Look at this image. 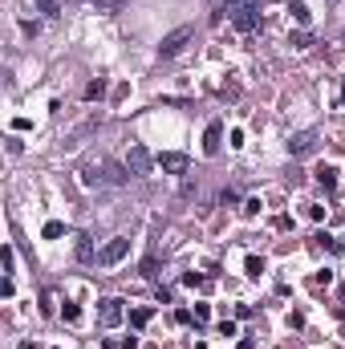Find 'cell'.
Returning <instances> with one entry per match:
<instances>
[{
    "mask_svg": "<svg viewBox=\"0 0 345 349\" xmlns=\"http://www.w3.org/2000/svg\"><path fill=\"white\" fill-rule=\"evenodd\" d=\"M126 252H130V239H122V235H118V239H110V244L98 252V264H106V268H110V264H118Z\"/></svg>",
    "mask_w": 345,
    "mask_h": 349,
    "instance_id": "cell-4",
    "label": "cell"
},
{
    "mask_svg": "<svg viewBox=\"0 0 345 349\" xmlns=\"http://www.w3.org/2000/svg\"><path fill=\"white\" fill-rule=\"evenodd\" d=\"M41 313H45V317H53V296H49V292L41 296Z\"/></svg>",
    "mask_w": 345,
    "mask_h": 349,
    "instance_id": "cell-20",
    "label": "cell"
},
{
    "mask_svg": "<svg viewBox=\"0 0 345 349\" xmlns=\"http://www.w3.org/2000/svg\"><path fill=\"white\" fill-rule=\"evenodd\" d=\"M260 207H264V203H260V199H248V203H244V215H248V220H252V215H260Z\"/></svg>",
    "mask_w": 345,
    "mask_h": 349,
    "instance_id": "cell-15",
    "label": "cell"
},
{
    "mask_svg": "<svg viewBox=\"0 0 345 349\" xmlns=\"http://www.w3.org/2000/svg\"><path fill=\"white\" fill-rule=\"evenodd\" d=\"M98 304H102V309H98V321H102L106 329L122 321V300H114V296H110V300H98Z\"/></svg>",
    "mask_w": 345,
    "mask_h": 349,
    "instance_id": "cell-5",
    "label": "cell"
},
{
    "mask_svg": "<svg viewBox=\"0 0 345 349\" xmlns=\"http://www.w3.org/2000/svg\"><path fill=\"white\" fill-rule=\"evenodd\" d=\"M341 102H345V85H341Z\"/></svg>",
    "mask_w": 345,
    "mask_h": 349,
    "instance_id": "cell-22",
    "label": "cell"
},
{
    "mask_svg": "<svg viewBox=\"0 0 345 349\" xmlns=\"http://www.w3.org/2000/svg\"><path fill=\"white\" fill-rule=\"evenodd\" d=\"M45 239H57V235H65V224H57V220H53V224H45Z\"/></svg>",
    "mask_w": 345,
    "mask_h": 349,
    "instance_id": "cell-13",
    "label": "cell"
},
{
    "mask_svg": "<svg viewBox=\"0 0 345 349\" xmlns=\"http://www.w3.org/2000/svg\"><path fill=\"white\" fill-rule=\"evenodd\" d=\"M37 8H41V12H49V16H53V12H57V0H37Z\"/></svg>",
    "mask_w": 345,
    "mask_h": 349,
    "instance_id": "cell-21",
    "label": "cell"
},
{
    "mask_svg": "<svg viewBox=\"0 0 345 349\" xmlns=\"http://www.w3.org/2000/svg\"><path fill=\"white\" fill-rule=\"evenodd\" d=\"M77 256H81V260H94V248H90L85 235H81V244H77Z\"/></svg>",
    "mask_w": 345,
    "mask_h": 349,
    "instance_id": "cell-16",
    "label": "cell"
},
{
    "mask_svg": "<svg viewBox=\"0 0 345 349\" xmlns=\"http://www.w3.org/2000/svg\"><path fill=\"white\" fill-rule=\"evenodd\" d=\"M142 276H146V280H155V276H159V260H155V256L142 264Z\"/></svg>",
    "mask_w": 345,
    "mask_h": 349,
    "instance_id": "cell-14",
    "label": "cell"
},
{
    "mask_svg": "<svg viewBox=\"0 0 345 349\" xmlns=\"http://www.w3.org/2000/svg\"><path fill=\"white\" fill-rule=\"evenodd\" d=\"M220 138H224V126H220V122H211V126H207V134H203V155H220Z\"/></svg>",
    "mask_w": 345,
    "mask_h": 349,
    "instance_id": "cell-6",
    "label": "cell"
},
{
    "mask_svg": "<svg viewBox=\"0 0 345 349\" xmlns=\"http://www.w3.org/2000/svg\"><path fill=\"white\" fill-rule=\"evenodd\" d=\"M317 183H321L325 191H333V187H337V171H333V167H317Z\"/></svg>",
    "mask_w": 345,
    "mask_h": 349,
    "instance_id": "cell-10",
    "label": "cell"
},
{
    "mask_svg": "<svg viewBox=\"0 0 345 349\" xmlns=\"http://www.w3.org/2000/svg\"><path fill=\"white\" fill-rule=\"evenodd\" d=\"M228 4V16L240 33H252L260 25V0H224Z\"/></svg>",
    "mask_w": 345,
    "mask_h": 349,
    "instance_id": "cell-1",
    "label": "cell"
},
{
    "mask_svg": "<svg viewBox=\"0 0 345 349\" xmlns=\"http://www.w3.org/2000/svg\"><path fill=\"white\" fill-rule=\"evenodd\" d=\"M159 163H163V171H171V174H183V171H187V155H163Z\"/></svg>",
    "mask_w": 345,
    "mask_h": 349,
    "instance_id": "cell-8",
    "label": "cell"
},
{
    "mask_svg": "<svg viewBox=\"0 0 345 349\" xmlns=\"http://www.w3.org/2000/svg\"><path fill=\"white\" fill-rule=\"evenodd\" d=\"M292 12H296V20H300V25H309V8H305V4H292Z\"/></svg>",
    "mask_w": 345,
    "mask_h": 349,
    "instance_id": "cell-18",
    "label": "cell"
},
{
    "mask_svg": "<svg viewBox=\"0 0 345 349\" xmlns=\"http://www.w3.org/2000/svg\"><path fill=\"white\" fill-rule=\"evenodd\" d=\"M183 285H187V289H195V285H203V276H199V272H187V276H183Z\"/></svg>",
    "mask_w": 345,
    "mask_h": 349,
    "instance_id": "cell-19",
    "label": "cell"
},
{
    "mask_svg": "<svg viewBox=\"0 0 345 349\" xmlns=\"http://www.w3.org/2000/svg\"><path fill=\"white\" fill-rule=\"evenodd\" d=\"M61 317H65V321H69V325H73V321H77V317H81V309H77V304H65V309H61Z\"/></svg>",
    "mask_w": 345,
    "mask_h": 349,
    "instance_id": "cell-17",
    "label": "cell"
},
{
    "mask_svg": "<svg viewBox=\"0 0 345 349\" xmlns=\"http://www.w3.org/2000/svg\"><path fill=\"white\" fill-rule=\"evenodd\" d=\"M244 268H248V276H260V272H264V260H260V256H248Z\"/></svg>",
    "mask_w": 345,
    "mask_h": 349,
    "instance_id": "cell-12",
    "label": "cell"
},
{
    "mask_svg": "<svg viewBox=\"0 0 345 349\" xmlns=\"http://www.w3.org/2000/svg\"><path fill=\"white\" fill-rule=\"evenodd\" d=\"M313 138H317L313 130H305V134H296V138L288 142V155H309V150H313Z\"/></svg>",
    "mask_w": 345,
    "mask_h": 349,
    "instance_id": "cell-7",
    "label": "cell"
},
{
    "mask_svg": "<svg viewBox=\"0 0 345 349\" xmlns=\"http://www.w3.org/2000/svg\"><path fill=\"white\" fill-rule=\"evenodd\" d=\"M102 94H106V81H102V77L85 85V98H90V102H94V98H102Z\"/></svg>",
    "mask_w": 345,
    "mask_h": 349,
    "instance_id": "cell-11",
    "label": "cell"
},
{
    "mask_svg": "<svg viewBox=\"0 0 345 349\" xmlns=\"http://www.w3.org/2000/svg\"><path fill=\"white\" fill-rule=\"evenodd\" d=\"M195 37V29L191 25H183V29H175V33H167L163 37V45H159V57H175V53H183V45Z\"/></svg>",
    "mask_w": 345,
    "mask_h": 349,
    "instance_id": "cell-2",
    "label": "cell"
},
{
    "mask_svg": "<svg viewBox=\"0 0 345 349\" xmlns=\"http://www.w3.org/2000/svg\"><path fill=\"white\" fill-rule=\"evenodd\" d=\"M126 167H130L134 174H150V150H146L142 142H134L130 155H126Z\"/></svg>",
    "mask_w": 345,
    "mask_h": 349,
    "instance_id": "cell-3",
    "label": "cell"
},
{
    "mask_svg": "<svg viewBox=\"0 0 345 349\" xmlns=\"http://www.w3.org/2000/svg\"><path fill=\"white\" fill-rule=\"evenodd\" d=\"M150 317H155V309H150V304H142V309H130V325H134V329L150 325Z\"/></svg>",
    "mask_w": 345,
    "mask_h": 349,
    "instance_id": "cell-9",
    "label": "cell"
}]
</instances>
